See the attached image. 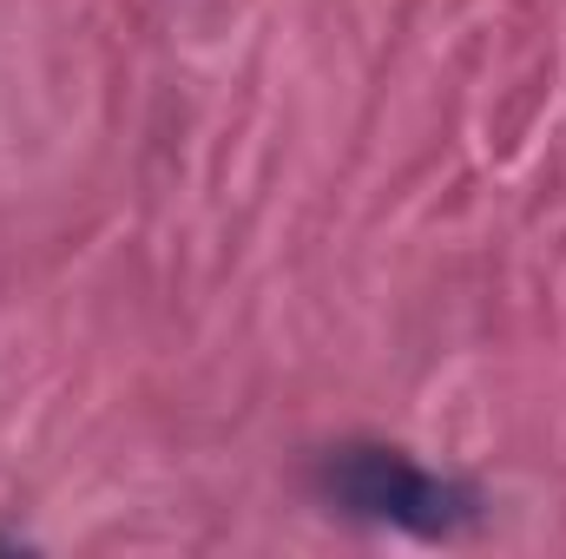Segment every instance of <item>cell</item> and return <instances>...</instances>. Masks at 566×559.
I'll return each mask as SVG.
<instances>
[{
	"instance_id": "obj_1",
	"label": "cell",
	"mask_w": 566,
	"mask_h": 559,
	"mask_svg": "<svg viewBox=\"0 0 566 559\" xmlns=\"http://www.w3.org/2000/svg\"><path fill=\"white\" fill-rule=\"evenodd\" d=\"M316 494L329 507H343L349 520L369 527H396L416 540H448L481 514V494L468 481H448L422 467L416 454L389 447V441H343L316 461Z\"/></svg>"
}]
</instances>
